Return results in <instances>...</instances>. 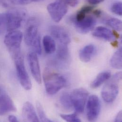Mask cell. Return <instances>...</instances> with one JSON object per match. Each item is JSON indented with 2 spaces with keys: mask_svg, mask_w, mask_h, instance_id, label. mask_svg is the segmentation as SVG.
Returning a JSON list of instances; mask_svg holds the SVG:
<instances>
[{
  "mask_svg": "<svg viewBox=\"0 0 122 122\" xmlns=\"http://www.w3.org/2000/svg\"><path fill=\"white\" fill-rule=\"evenodd\" d=\"M43 78L46 92L51 95L56 94L66 85V80L62 75L49 68L45 69Z\"/></svg>",
  "mask_w": 122,
  "mask_h": 122,
  "instance_id": "6da1fadb",
  "label": "cell"
},
{
  "mask_svg": "<svg viewBox=\"0 0 122 122\" xmlns=\"http://www.w3.org/2000/svg\"><path fill=\"white\" fill-rule=\"evenodd\" d=\"M36 23L34 19H31L28 22L24 33V41L27 45L32 48L34 52L41 55L42 51L41 38Z\"/></svg>",
  "mask_w": 122,
  "mask_h": 122,
  "instance_id": "7a4b0ae2",
  "label": "cell"
},
{
  "mask_svg": "<svg viewBox=\"0 0 122 122\" xmlns=\"http://www.w3.org/2000/svg\"><path fill=\"white\" fill-rule=\"evenodd\" d=\"M121 78L122 73H117L105 85L101 92L102 97L105 102L111 103L115 100L119 92L118 83Z\"/></svg>",
  "mask_w": 122,
  "mask_h": 122,
  "instance_id": "3957f363",
  "label": "cell"
},
{
  "mask_svg": "<svg viewBox=\"0 0 122 122\" xmlns=\"http://www.w3.org/2000/svg\"><path fill=\"white\" fill-rule=\"evenodd\" d=\"M15 63L17 75L21 86L26 90L31 89L32 84L26 70L23 57L20 53L12 57Z\"/></svg>",
  "mask_w": 122,
  "mask_h": 122,
  "instance_id": "277c9868",
  "label": "cell"
},
{
  "mask_svg": "<svg viewBox=\"0 0 122 122\" xmlns=\"http://www.w3.org/2000/svg\"><path fill=\"white\" fill-rule=\"evenodd\" d=\"M23 38L22 32L19 30L10 31L5 37L4 42L11 54V56L20 53V45Z\"/></svg>",
  "mask_w": 122,
  "mask_h": 122,
  "instance_id": "5b68a950",
  "label": "cell"
},
{
  "mask_svg": "<svg viewBox=\"0 0 122 122\" xmlns=\"http://www.w3.org/2000/svg\"><path fill=\"white\" fill-rule=\"evenodd\" d=\"M88 95L87 91L83 88L76 89L71 93L72 105L76 113L83 112Z\"/></svg>",
  "mask_w": 122,
  "mask_h": 122,
  "instance_id": "8992f818",
  "label": "cell"
},
{
  "mask_svg": "<svg viewBox=\"0 0 122 122\" xmlns=\"http://www.w3.org/2000/svg\"><path fill=\"white\" fill-rule=\"evenodd\" d=\"M47 10L52 19L56 22H60L66 14L67 5L62 0H57L47 6Z\"/></svg>",
  "mask_w": 122,
  "mask_h": 122,
  "instance_id": "52a82bcc",
  "label": "cell"
},
{
  "mask_svg": "<svg viewBox=\"0 0 122 122\" xmlns=\"http://www.w3.org/2000/svg\"><path fill=\"white\" fill-rule=\"evenodd\" d=\"M101 110L100 100L96 95H91L87 100L86 116L89 121L93 122L97 119Z\"/></svg>",
  "mask_w": 122,
  "mask_h": 122,
  "instance_id": "ba28073f",
  "label": "cell"
},
{
  "mask_svg": "<svg viewBox=\"0 0 122 122\" xmlns=\"http://www.w3.org/2000/svg\"><path fill=\"white\" fill-rule=\"evenodd\" d=\"M5 13L6 29L9 32L16 30L21 24L24 16L23 13L20 11H9Z\"/></svg>",
  "mask_w": 122,
  "mask_h": 122,
  "instance_id": "9c48e42d",
  "label": "cell"
},
{
  "mask_svg": "<svg viewBox=\"0 0 122 122\" xmlns=\"http://www.w3.org/2000/svg\"><path fill=\"white\" fill-rule=\"evenodd\" d=\"M76 30L80 33L86 34L92 30L96 24L95 18L89 14L82 19L74 21Z\"/></svg>",
  "mask_w": 122,
  "mask_h": 122,
  "instance_id": "30bf717a",
  "label": "cell"
},
{
  "mask_svg": "<svg viewBox=\"0 0 122 122\" xmlns=\"http://www.w3.org/2000/svg\"><path fill=\"white\" fill-rule=\"evenodd\" d=\"M50 31L52 37L57 41L60 44L67 45L70 42V35L64 27L53 25L50 27Z\"/></svg>",
  "mask_w": 122,
  "mask_h": 122,
  "instance_id": "8fae6325",
  "label": "cell"
},
{
  "mask_svg": "<svg viewBox=\"0 0 122 122\" xmlns=\"http://www.w3.org/2000/svg\"><path fill=\"white\" fill-rule=\"evenodd\" d=\"M28 61L32 76L37 83L41 84V75L37 54L34 51L30 52L28 55Z\"/></svg>",
  "mask_w": 122,
  "mask_h": 122,
  "instance_id": "7c38bea8",
  "label": "cell"
},
{
  "mask_svg": "<svg viewBox=\"0 0 122 122\" xmlns=\"http://www.w3.org/2000/svg\"><path fill=\"white\" fill-rule=\"evenodd\" d=\"M70 54L67 45L60 44L57 49L55 58L56 65L61 67H65L69 63Z\"/></svg>",
  "mask_w": 122,
  "mask_h": 122,
  "instance_id": "4fadbf2b",
  "label": "cell"
},
{
  "mask_svg": "<svg viewBox=\"0 0 122 122\" xmlns=\"http://www.w3.org/2000/svg\"><path fill=\"white\" fill-rule=\"evenodd\" d=\"M17 109L11 98L4 93L0 99V115L3 116L10 112H15Z\"/></svg>",
  "mask_w": 122,
  "mask_h": 122,
  "instance_id": "5bb4252c",
  "label": "cell"
},
{
  "mask_svg": "<svg viewBox=\"0 0 122 122\" xmlns=\"http://www.w3.org/2000/svg\"><path fill=\"white\" fill-rule=\"evenodd\" d=\"M22 114L25 121L32 122L40 121L33 106L29 102H26L24 104L22 107Z\"/></svg>",
  "mask_w": 122,
  "mask_h": 122,
  "instance_id": "9a60e30c",
  "label": "cell"
},
{
  "mask_svg": "<svg viewBox=\"0 0 122 122\" xmlns=\"http://www.w3.org/2000/svg\"><path fill=\"white\" fill-rule=\"evenodd\" d=\"M92 35L96 38L108 41H113L115 38L113 31L106 27L102 26L96 28L93 32Z\"/></svg>",
  "mask_w": 122,
  "mask_h": 122,
  "instance_id": "2e32d148",
  "label": "cell"
},
{
  "mask_svg": "<svg viewBox=\"0 0 122 122\" xmlns=\"http://www.w3.org/2000/svg\"><path fill=\"white\" fill-rule=\"evenodd\" d=\"M96 52V47L93 44H88L80 51L79 53V58L84 62H88L91 60Z\"/></svg>",
  "mask_w": 122,
  "mask_h": 122,
  "instance_id": "e0dca14e",
  "label": "cell"
},
{
  "mask_svg": "<svg viewBox=\"0 0 122 122\" xmlns=\"http://www.w3.org/2000/svg\"><path fill=\"white\" fill-rule=\"evenodd\" d=\"M43 45L45 52L48 54L53 53L56 50V43L55 40L49 35L45 36L43 38Z\"/></svg>",
  "mask_w": 122,
  "mask_h": 122,
  "instance_id": "ac0fdd59",
  "label": "cell"
},
{
  "mask_svg": "<svg viewBox=\"0 0 122 122\" xmlns=\"http://www.w3.org/2000/svg\"><path fill=\"white\" fill-rule=\"evenodd\" d=\"M111 77V73L109 71H104L100 73L91 83L92 88H97L101 86Z\"/></svg>",
  "mask_w": 122,
  "mask_h": 122,
  "instance_id": "d6986e66",
  "label": "cell"
},
{
  "mask_svg": "<svg viewBox=\"0 0 122 122\" xmlns=\"http://www.w3.org/2000/svg\"><path fill=\"white\" fill-rule=\"evenodd\" d=\"M122 51L120 48L113 55L110 60L111 66L114 68L121 69L122 67Z\"/></svg>",
  "mask_w": 122,
  "mask_h": 122,
  "instance_id": "ffe728a7",
  "label": "cell"
},
{
  "mask_svg": "<svg viewBox=\"0 0 122 122\" xmlns=\"http://www.w3.org/2000/svg\"><path fill=\"white\" fill-rule=\"evenodd\" d=\"M60 102L62 107L66 110H70L73 107L70 94L67 92H64L61 95Z\"/></svg>",
  "mask_w": 122,
  "mask_h": 122,
  "instance_id": "44dd1931",
  "label": "cell"
},
{
  "mask_svg": "<svg viewBox=\"0 0 122 122\" xmlns=\"http://www.w3.org/2000/svg\"><path fill=\"white\" fill-rule=\"evenodd\" d=\"M104 22L107 25L117 31H121L122 30V21L118 19L110 17L106 19Z\"/></svg>",
  "mask_w": 122,
  "mask_h": 122,
  "instance_id": "7402d4cb",
  "label": "cell"
},
{
  "mask_svg": "<svg viewBox=\"0 0 122 122\" xmlns=\"http://www.w3.org/2000/svg\"><path fill=\"white\" fill-rule=\"evenodd\" d=\"M94 8L91 6H85L82 7L77 12L74 21H77L85 18L90 13L93 11Z\"/></svg>",
  "mask_w": 122,
  "mask_h": 122,
  "instance_id": "603a6c76",
  "label": "cell"
},
{
  "mask_svg": "<svg viewBox=\"0 0 122 122\" xmlns=\"http://www.w3.org/2000/svg\"><path fill=\"white\" fill-rule=\"evenodd\" d=\"M36 108L37 110V113L38 114V116L41 121L44 122H52L47 117L43 108L40 102H37Z\"/></svg>",
  "mask_w": 122,
  "mask_h": 122,
  "instance_id": "cb8c5ba5",
  "label": "cell"
},
{
  "mask_svg": "<svg viewBox=\"0 0 122 122\" xmlns=\"http://www.w3.org/2000/svg\"><path fill=\"white\" fill-rule=\"evenodd\" d=\"M61 118L66 122H80L81 120L79 118L76 114H73L70 115L61 114L60 115Z\"/></svg>",
  "mask_w": 122,
  "mask_h": 122,
  "instance_id": "d4e9b609",
  "label": "cell"
},
{
  "mask_svg": "<svg viewBox=\"0 0 122 122\" xmlns=\"http://www.w3.org/2000/svg\"><path fill=\"white\" fill-rule=\"evenodd\" d=\"M42 0H7V2L10 4L17 5H22L30 4L34 2H38Z\"/></svg>",
  "mask_w": 122,
  "mask_h": 122,
  "instance_id": "484cf974",
  "label": "cell"
},
{
  "mask_svg": "<svg viewBox=\"0 0 122 122\" xmlns=\"http://www.w3.org/2000/svg\"><path fill=\"white\" fill-rule=\"evenodd\" d=\"M122 7L121 2H117L112 5L111 10L114 13L119 16H122Z\"/></svg>",
  "mask_w": 122,
  "mask_h": 122,
  "instance_id": "4316f807",
  "label": "cell"
},
{
  "mask_svg": "<svg viewBox=\"0 0 122 122\" xmlns=\"http://www.w3.org/2000/svg\"><path fill=\"white\" fill-rule=\"evenodd\" d=\"M6 30V20L5 13L0 14V34Z\"/></svg>",
  "mask_w": 122,
  "mask_h": 122,
  "instance_id": "83f0119b",
  "label": "cell"
},
{
  "mask_svg": "<svg viewBox=\"0 0 122 122\" xmlns=\"http://www.w3.org/2000/svg\"><path fill=\"white\" fill-rule=\"evenodd\" d=\"M65 2L67 5L71 7H75L78 3V0H62Z\"/></svg>",
  "mask_w": 122,
  "mask_h": 122,
  "instance_id": "f1b7e54d",
  "label": "cell"
},
{
  "mask_svg": "<svg viewBox=\"0 0 122 122\" xmlns=\"http://www.w3.org/2000/svg\"><path fill=\"white\" fill-rule=\"evenodd\" d=\"M122 111H119V112L117 114V115L115 119V122H122Z\"/></svg>",
  "mask_w": 122,
  "mask_h": 122,
  "instance_id": "f546056e",
  "label": "cell"
},
{
  "mask_svg": "<svg viewBox=\"0 0 122 122\" xmlns=\"http://www.w3.org/2000/svg\"><path fill=\"white\" fill-rule=\"evenodd\" d=\"M104 0H87V1L91 4L92 5H96L102 2H103Z\"/></svg>",
  "mask_w": 122,
  "mask_h": 122,
  "instance_id": "4dcf8cb0",
  "label": "cell"
},
{
  "mask_svg": "<svg viewBox=\"0 0 122 122\" xmlns=\"http://www.w3.org/2000/svg\"><path fill=\"white\" fill-rule=\"evenodd\" d=\"M8 120L10 122H18L17 118L13 115H10L8 117Z\"/></svg>",
  "mask_w": 122,
  "mask_h": 122,
  "instance_id": "1f68e13d",
  "label": "cell"
},
{
  "mask_svg": "<svg viewBox=\"0 0 122 122\" xmlns=\"http://www.w3.org/2000/svg\"><path fill=\"white\" fill-rule=\"evenodd\" d=\"M8 3L7 1V0H0V5H1L3 6H7L8 5Z\"/></svg>",
  "mask_w": 122,
  "mask_h": 122,
  "instance_id": "d6a6232c",
  "label": "cell"
},
{
  "mask_svg": "<svg viewBox=\"0 0 122 122\" xmlns=\"http://www.w3.org/2000/svg\"><path fill=\"white\" fill-rule=\"evenodd\" d=\"M112 45L114 47H116V46H117V45H118V43L117 41H113V43H112Z\"/></svg>",
  "mask_w": 122,
  "mask_h": 122,
  "instance_id": "836d02e7",
  "label": "cell"
},
{
  "mask_svg": "<svg viewBox=\"0 0 122 122\" xmlns=\"http://www.w3.org/2000/svg\"><path fill=\"white\" fill-rule=\"evenodd\" d=\"M4 92H3V91L1 89H0V98H1V96H2V95L3 94V93H4Z\"/></svg>",
  "mask_w": 122,
  "mask_h": 122,
  "instance_id": "e575fe53",
  "label": "cell"
}]
</instances>
